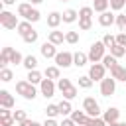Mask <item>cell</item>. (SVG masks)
<instances>
[{"label": "cell", "instance_id": "44", "mask_svg": "<svg viewBox=\"0 0 126 126\" xmlns=\"http://www.w3.org/2000/svg\"><path fill=\"white\" fill-rule=\"evenodd\" d=\"M39 20H41V14H39V10H37V8H33V12L30 14L28 22H32V24H33V22H39Z\"/></svg>", "mask_w": 126, "mask_h": 126}, {"label": "cell", "instance_id": "1", "mask_svg": "<svg viewBox=\"0 0 126 126\" xmlns=\"http://www.w3.org/2000/svg\"><path fill=\"white\" fill-rule=\"evenodd\" d=\"M16 93H18L22 98H26V100H33V98L37 96L35 85H32L28 79H26V81H18V83H16Z\"/></svg>", "mask_w": 126, "mask_h": 126}, {"label": "cell", "instance_id": "53", "mask_svg": "<svg viewBox=\"0 0 126 126\" xmlns=\"http://www.w3.org/2000/svg\"><path fill=\"white\" fill-rule=\"evenodd\" d=\"M120 126H126V122H120Z\"/></svg>", "mask_w": 126, "mask_h": 126}, {"label": "cell", "instance_id": "15", "mask_svg": "<svg viewBox=\"0 0 126 126\" xmlns=\"http://www.w3.org/2000/svg\"><path fill=\"white\" fill-rule=\"evenodd\" d=\"M47 41H51V43H55V45H61V43L65 41V33L59 32V30H51V32L47 33Z\"/></svg>", "mask_w": 126, "mask_h": 126}, {"label": "cell", "instance_id": "45", "mask_svg": "<svg viewBox=\"0 0 126 126\" xmlns=\"http://www.w3.org/2000/svg\"><path fill=\"white\" fill-rule=\"evenodd\" d=\"M59 126H77V124H75V120L71 116H63V120L59 122Z\"/></svg>", "mask_w": 126, "mask_h": 126}, {"label": "cell", "instance_id": "28", "mask_svg": "<svg viewBox=\"0 0 126 126\" xmlns=\"http://www.w3.org/2000/svg\"><path fill=\"white\" fill-rule=\"evenodd\" d=\"M10 53H12V47H10V45L2 47V53H0V67H6V65L10 63Z\"/></svg>", "mask_w": 126, "mask_h": 126}, {"label": "cell", "instance_id": "14", "mask_svg": "<svg viewBox=\"0 0 126 126\" xmlns=\"http://www.w3.org/2000/svg\"><path fill=\"white\" fill-rule=\"evenodd\" d=\"M61 22H63V14H59V12H49L47 14V26L51 30H57V26Z\"/></svg>", "mask_w": 126, "mask_h": 126}, {"label": "cell", "instance_id": "52", "mask_svg": "<svg viewBox=\"0 0 126 126\" xmlns=\"http://www.w3.org/2000/svg\"><path fill=\"white\" fill-rule=\"evenodd\" d=\"M32 126H43V124H39V122H35V120H33V122H32Z\"/></svg>", "mask_w": 126, "mask_h": 126}, {"label": "cell", "instance_id": "18", "mask_svg": "<svg viewBox=\"0 0 126 126\" xmlns=\"http://www.w3.org/2000/svg\"><path fill=\"white\" fill-rule=\"evenodd\" d=\"M110 75L116 79V81H122V83H126V67H122V65H114L112 69H110Z\"/></svg>", "mask_w": 126, "mask_h": 126}, {"label": "cell", "instance_id": "51", "mask_svg": "<svg viewBox=\"0 0 126 126\" xmlns=\"http://www.w3.org/2000/svg\"><path fill=\"white\" fill-rule=\"evenodd\" d=\"M108 126H120V122H118V120H116V122H110V124H108Z\"/></svg>", "mask_w": 126, "mask_h": 126}, {"label": "cell", "instance_id": "46", "mask_svg": "<svg viewBox=\"0 0 126 126\" xmlns=\"http://www.w3.org/2000/svg\"><path fill=\"white\" fill-rule=\"evenodd\" d=\"M116 43H120V45L126 47V32H120V33L116 35Z\"/></svg>", "mask_w": 126, "mask_h": 126}, {"label": "cell", "instance_id": "36", "mask_svg": "<svg viewBox=\"0 0 126 126\" xmlns=\"http://www.w3.org/2000/svg\"><path fill=\"white\" fill-rule=\"evenodd\" d=\"M93 14H94L93 6H83L79 10V18H93Z\"/></svg>", "mask_w": 126, "mask_h": 126}, {"label": "cell", "instance_id": "11", "mask_svg": "<svg viewBox=\"0 0 126 126\" xmlns=\"http://www.w3.org/2000/svg\"><path fill=\"white\" fill-rule=\"evenodd\" d=\"M102 118L106 120V124H110V122H116V120L120 118V110H118L116 106H108V108L102 112Z\"/></svg>", "mask_w": 126, "mask_h": 126}, {"label": "cell", "instance_id": "6", "mask_svg": "<svg viewBox=\"0 0 126 126\" xmlns=\"http://www.w3.org/2000/svg\"><path fill=\"white\" fill-rule=\"evenodd\" d=\"M55 89H57V85H55L53 79H47V77H45V79L39 83V93H41V96H45V98L55 96Z\"/></svg>", "mask_w": 126, "mask_h": 126}, {"label": "cell", "instance_id": "7", "mask_svg": "<svg viewBox=\"0 0 126 126\" xmlns=\"http://www.w3.org/2000/svg\"><path fill=\"white\" fill-rule=\"evenodd\" d=\"M55 65L61 67V69H67L73 65V53L71 51H57L55 55Z\"/></svg>", "mask_w": 126, "mask_h": 126}, {"label": "cell", "instance_id": "23", "mask_svg": "<svg viewBox=\"0 0 126 126\" xmlns=\"http://www.w3.org/2000/svg\"><path fill=\"white\" fill-rule=\"evenodd\" d=\"M108 6H110V0H93V10H94V12H98V14L106 12V10H108Z\"/></svg>", "mask_w": 126, "mask_h": 126}, {"label": "cell", "instance_id": "5", "mask_svg": "<svg viewBox=\"0 0 126 126\" xmlns=\"http://www.w3.org/2000/svg\"><path fill=\"white\" fill-rule=\"evenodd\" d=\"M116 91V79L110 75V77H104L100 81V94L102 96H112Z\"/></svg>", "mask_w": 126, "mask_h": 126}, {"label": "cell", "instance_id": "41", "mask_svg": "<svg viewBox=\"0 0 126 126\" xmlns=\"http://www.w3.org/2000/svg\"><path fill=\"white\" fill-rule=\"evenodd\" d=\"M124 6H126V0H110V10H116V12H120Z\"/></svg>", "mask_w": 126, "mask_h": 126}, {"label": "cell", "instance_id": "31", "mask_svg": "<svg viewBox=\"0 0 126 126\" xmlns=\"http://www.w3.org/2000/svg\"><path fill=\"white\" fill-rule=\"evenodd\" d=\"M10 63H14V65H22V63H24V55H22L20 51L12 49V53H10Z\"/></svg>", "mask_w": 126, "mask_h": 126}, {"label": "cell", "instance_id": "24", "mask_svg": "<svg viewBox=\"0 0 126 126\" xmlns=\"http://www.w3.org/2000/svg\"><path fill=\"white\" fill-rule=\"evenodd\" d=\"M22 65H24L28 71H33V69H37V57H35V55H26Z\"/></svg>", "mask_w": 126, "mask_h": 126}, {"label": "cell", "instance_id": "16", "mask_svg": "<svg viewBox=\"0 0 126 126\" xmlns=\"http://www.w3.org/2000/svg\"><path fill=\"white\" fill-rule=\"evenodd\" d=\"M43 77H47V79H53V81H59V79H61V67H57V65L45 67V71H43Z\"/></svg>", "mask_w": 126, "mask_h": 126}, {"label": "cell", "instance_id": "19", "mask_svg": "<svg viewBox=\"0 0 126 126\" xmlns=\"http://www.w3.org/2000/svg\"><path fill=\"white\" fill-rule=\"evenodd\" d=\"M32 12H33V4H30V2H22V4H18V16H22L24 20H28Z\"/></svg>", "mask_w": 126, "mask_h": 126}, {"label": "cell", "instance_id": "32", "mask_svg": "<svg viewBox=\"0 0 126 126\" xmlns=\"http://www.w3.org/2000/svg\"><path fill=\"white\" fill-rule=\"evenodd\" d=\"M45 116H47V118H55V116H59V104H47V108H45Z\"/></svg>", "mask_w": 126, "mask_h": 126}, {"label": "cell", "instance_id": "49", "mask_svg": "<svg viewBox=\"0 0 126 126\" xmlns=\"http://www.w3.org/2000/svg\"><path fill=\"white\" fill-rule=\"evenodd\" d=\"M2 4L4 6H12V4H16V0H2Z\"/></svg>", "mask_w": 126, "mask_h": 126}, {"label": "cell", "instance_id": "48", "mask_svg": "<svg viewBox=\"0 0 126 126\" xmlns=\"http://www.w3.org/2000/svg\"><path fill=\"white\" fill-rule=\"evenodd\" d=\"M32 122H33V120L26 118V120H22V122H20V126H32Z\"/></svg>", "mask_w": 126, "mask_h": 126}, {"label": "cell", "instance_id": "35", "mask_svg": "<svg viewBox=\"0 0 126 126\" xmlns=\"http://www.w3.org/2000/svg\"><path fill=\"white\" fill-rule=\"evenodd\" d=\"M77 93H79V91H77V87L73 85V87H69V89H65V91H63L61 94H63V98H67V100H73V98L77 96Z\"/></svg>", "mask_w": 126, "mask_h": 126}, {"label": "cell", "instance_id": "3", "mask_svg": "<svg viewBox=\"0 0 126 126\" xmlns=\"http://www.w3.org/2000/svg\"><path fill=\"white\" fill-rule=\"evenodd\" d=\"M18 16L14 12H8V10H2L0 12V26L4 30H16L18 28Z\"/></svg>", "mask_w": 126, "mask_h": 126}, {"label": "cell", "instance_id": "20", "mask_svg": "<svg viewBox=\"0 0 126 126\" xmlns=\"http://www.w3.org/2000/svg\"><path fill=\"white\" fill-rule=\"evenodd\" d=\"M89 61V53H83V51H75L73 53V65L75 67H85Z\"/></svg>", "mask_w": 126, "mask_h": 126}, {"label": "cell", "instance_id": "12", "mask_svg": "<svg viewBox=\"0 0 126 126\" xmlns=\"http://www.w3.org/2000/svg\"><path fill=\"white\" fill-rule=\"evenodd\" d=\"M116 22V14H112V12H102L100 16H98V24L102 26V28H108V26H112Z\"/></svg>", "mask_w": 126, "mask_h": 126}, {"label": "cell", "instance_id": "21", "mask_svg": "<svg viewBox=\"0 0 126 126\" xmlns=\"http://www.w3.org/2000/svg\"><path fill=\"white\" fill-rule=\"evenodd\" d=\"M77 20H79V10L67 8V10L63 12V22H65V24H73V22H77Z\"/></svg>", "mask_w": 126, "mask_h": 126}, {"label": "cell", "instance_id": "30", "mask_svg": "<svg viewBox=\"0 0 126 126\" xmlns=\"http://www.w3.org/2000/svg\"><path fill=\"white\" fill-rule=\"evenodd\" d=\"M93 28V18H79V30L81 32H89Z\"/></svg>", "mask_w": 126, "mask_h": 126}, {"label": "cell", "instance_id": "38", "mask_svg": "<svg viewBox=\"0 0 126 126\" xmlns=\"http://www.w3.org/2000/svg\"><path fill=\"white\" fill-rule=\"evenodd\" d=\"M65 41L71 43V45H75V43L79 41V32H67V33H65Z\"/></svg>", "mask_w": 126, "mask_h": 126}, {"label": "cell", "instance_id": "17", "mask_svg": "<svg viewBox=\"0 0 126 126\" xmlns=\"http://www.w3.org/2000/svg\"><path fill=\"white\" fill-rule=\"evenodd\" d=\"M71 118L75 120L77 126H85L87 120H89V114H87L85 110H73V112H71Z\"/></svg>", "mask_w": 126, "mask_h": 126}, {"label": "cell", "instance_id": "22", "mask_svg": "<svg viewBox=\"0 0 126 126\" xmlns=\"http://www.w3.org/2000/svg\"><path fill=\"white\" fill-rule=\"evenodd\" d=\"M71 112H73V106H71V100H67V98H63V100L59 102V114H61V116H71Z\"/></svg>", "mask_w": 126, "mask_h": 126}, {"label": "cell", "instance_id": "33", "mask_svg": "<svg viewBox=\"0 0 126 126\" xmlns=\"http://www.w3.org/2000/svg\"><path fill=\"white\" fill-rule=\"evenodd\" d=\"M102 65H104L106 69H112V67L116 65V57H114V55H110V53H106V55L102 57Z\"/></svg>", "mask_w": 126, "mask_h": 126}, {"label": "cell", "instance_id": "2", "mask_svg": "<svg viewBox=\"0 0 126 126\" xmlns=\"http://www.w3.org/2000/svg\"><path fill=\"white\" fill-rule=\"evenodd\" d=\"M104 55H106V45L102 43V39L100 41H93L91 47H89V61L91 63H98V61H102Z\"/></svg>", "mask_w": 126, "mask_h": 126}, {"label": "cell", "instance_id": "9", "mask_svg": "<svg viewBox=\"0 0 126 126\" xmlns=\"http://www.w3.org/2000/svg\"><path fill=\"white\" fill-rule=\"evenodd\" d=\"M57 45L55 43H51V41H45V43H41V47H39V53L45 57V59H55V55H57V49H55Z\"/></svg>", "mask_w": 126, "mask_h": 126}, {"label": "cell", "instance_id": "27", "mask_svg": "<svg viewBox=\"0 0 126 126\" xmlns=\"http://www.w3.org/2000/svg\"><path fill=\"white\" fill-rule=\"evenodd\" d=\"M16 30H18V33H20V35L24 37V35H28V33H30V32H32L33 28H32V22L24 20V22H20V24H18V28H16Z\"/></svg>", "mask_w": 126, "mask_h": 126}, {"label": "cell", "instance_id": "29", "mask_svg": "<svg viewBox=\"0 0 126 126\" xmlns=\"http://www.w3.org/2000/svg\"><path fill=\"white\" fill-rule=\"evenodd\" d=\"M14 79V73H12V69H8V67H2L0 69V81L2 83H10Z\"/></svg>", "mask_w": 126, "mask_h": 126}, {"label": "cell", "instance_id": "47", "mask_svg": "<svg viewBox=\"0 0 126 126\" xmlns=\"http://www.w3.org/2000/svg\"><path fill=\"white\" fill-rule=\"evenodd\" d=\"M43 126H59V122H57L55 118H45V122H43Z\"/></svg>", "mask_w": 126, "mask_h": 126}, {"label": "cell", "instance_id": "25", "mask_svg": "<svg viewBox=\"0 0 126 126\" xmlns=\"http://www.w3.org/2000/svg\"><path fill=\"white\" fill-rule=\"evenodd\" d=\"M32 85H39L41 81H43V75L37 71V69H33V71H28V77H26Z\"/></svg>", "mask_w": 126, "mask_h": 126}, {"label": "cell", "instance_id": "10", "mask_svg": "<svg viewBox=\"0 0 126 126\" xmlns=\"http://www.w3.org/2000/svg\"><path fill=\"white\" fill-rule=\"evenodd\" d=\"M14 112L10 108H0V126H14Z\"/></svg>", "mask_w": 126, "mask_h": 126}, {"label": "cell", "instance_id": "34", "mask_svg": "<svg viewBox=\"0 0 126 126\" xmlns=\"http://www.w3.org/2000/svg\"><path fill=\"white\" fill-rule=\"evenodd\" d=\"M93 83H94V81H93L89 75L79 77V87H81V89H91V87H93Z\"/></svg>", "mask_w": 126, "mask_h": 126}, {"label": "cell", "instance_id": "4", "mask_svg": "<svg viewBox=\"0 0 126 126\" xmlns=\"http://www.w3.org/2000/svg\"><path fill=\"white\" fill-rule=\"evenodd\" d=\"M83 110H85L89 116H93V118H94V116H102V114H100L102 110H100L98 102L94 100V96H87V98L83 100Z\"/></svg>", "mask_w": 126, "mask_h": 126}, {"label": "cell", "instance_id": "50", "mask_svg": "<svg viewBox=\"0 0 126 126\" xmlns=\"http://www.w3.org/2000/svg\"><path fill=\"white\" fill-rule=\"evenodd\" d=\"M43 0H30V4H33V6H37V4H41Z\"/></svg>", "mask_w": 126, "mask_h": 126}, {"label": "cell", "instance_id": "8", "mask_svg": "<svg viewBox=\"0 0 126 126\" xmlns=\"http://www.w3.org/2000/svg\"><path fill=\"white\" fill-rule=\"evenodd\" d=\"M104 71H106V67L102 63H93L91 69H89V77L93 81H102L104 79Z\"/></svg>", "mask_w": 126, "mask_h": 126}, {"label": "cell", "instance_id": "42", "mask_svg": "<svg viewBox=\"0 0 126 126\" xmlns=\"http://www.w3.org/2000/svg\"><path fill=\"white\" fill-rule=\"evenodd\" d=\"M102 43H104V45H106V49H108L110 45H114V43H116V35H110V33H106V35L102 37Z\"/></svg>", "mask_w": 126, "mask_h": 126}, {"label": "cell", "instance_id": "37", "mask_svg": "<svg viewBox=\"0 0 126 126\" xmlns=\"http://www.w3.org/2000/svg\"><path fill=\"white\" fill-rule=\"evenodd\" d=\"M114 24H116V28H118L120 32H124V30H126V16H124V14H116V22H114Z\"/></svg>", "mask_w": 126, "mask_h": 126}, {"label": "cell", "instance_id": "13", "mask_svg": "<svg viewBox=\"0 0 126 126\" xmlns=\"http://www.w3.org/2000/svg\"><path fill=\"white\" fill-rule=\"evenodd\" d=\"M14 102H16L14 96H12L6 89H2V91H0V106H2V108H12Z\"/></svg>", "mask_w": 126, "mask_h": 126}, {"label": "cell", "instance_id": "40", "mask_svg": "<svg viewBox=\"0 0 126 126\" xmlns=\"http://www.w3.org/2000/svg\"><path fill=\"white\" fill-rule=\"evenodd\" d=\"M69 87H73V83H71V79H59L57 81V89L63 93L65 89H69Z\"/></svg>", "mask_w": 126, "mask_h": 126}, {"label": "cell", "instance_id": "54", "mask_svg": "<svg viewBox=\"0 0 126 126\" xmlns=\"http://www.w3.org/2000/svg\"><path fill=\"white\" fill-rule=\"evenodd\" d=\"M61 2H71V0H61Z\"/></svg>", "mask_w": 126, "mask_h": 126}, {"label": "cell", "instance_id": "39", "mask_svg": "<svg viewBox=\"0 0 126 126\" xmlns=\"http://www.w3.org/2000/svg\"><path fill=\"white\" fill-rule=\"evenodd\" d=\"M37 37H39V33H37L35 30H32V32H30L28 35H24L22 39H24L26 43H35V41H37Z\"/></svg>", "mask_w": 126, "mask_h": 126}, {"label": "cell", "instance_id": "43", "mask_svg": "<svg viewBox=\"0 0 126 126\" xmlns=\"http://www.w3.org/2000/svg\"><path fill=\"white\" fill-rule=\"evenodd\" d=\"M28 118V114H26V110H14V120L20 124L22 120H26Z\"/></svg>", "mask_w": 126, "mask_h": 126}, {"label": "cell", "instance_id": "26", "mask_svg": "<svg viewBox=\"0 0 126 126\" xmlns=\"http://www.w3.org/2000/svg\"><path fill=\"white\" fill-rule=\"evenodd\" d=\"M108 51H110V55H114L116 59L126 55V47H124V45H120V43H114V45H110V47H108Z\"/></svg>", "mask_w": 126, "mask_h": 126}]
</instances>
